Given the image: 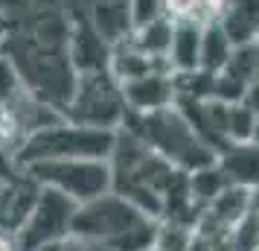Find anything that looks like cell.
Returning <instances> with one entry per match:
<instances>
[{"label": "cell", "mask_w": 259, "mask_h": 251, "mask_svg": "<svg viewBox=\"0 0 259 251\" xmlns=\"http://www.w3.org/2000/svg\"><path fill=\"white\" fill-rule=\"evenodd\" d=\"M201 35L204 29L192 24H172V41H169V67L175 76L201 70Z\"/></svg>", "instance_id": "5bb4252c"}, {"label": "cell", "mask_w": 259, "mask_h": 251, "mask_svg": "<svg viewBox=\"0 0 259 251\" xmlns=\"http://www.w3.org/2000/svg\"><path fill=\"white\" fill-rule=\"evenodd\" d=\"M73 3L76 6L70 12L82 15L111 47L119 44L134 29L131 26V0H73Z\"/></svg>", "instance_id": "8fae6325"}, {"label": "cell", "mask_w": 259, "mask_h": 251, "mask_svg": "<svg viewBox=\"0 0 259 251\" xmlns=\"http://www.w3.org/2000/svg\"><path fill=\"white\" fill-rule=\"evenodd\" d=\"M70 56L76 76L94 70H111V44L76 12H70Z\"/></svg>", "instance_id": "7c38bea8"}, {"label": "cell", "mask_w": 259, "mask_h": 251, "mask_svg": "<svg viewBox=\"0 0 259 251\" xmlns=\"http://www.w3.org/2000/svg\"><path fill=\"white\" fill-rule=\"evenodd\" d=\"M76 207H79V204L70 202L67 196L41 187L32 213H29V219L24 222V228H21L18 237H15L18 245H21V251H35V248H41V245H47V242L67 239L73 234Z\"/></svg>", "instance_id": "ba28073f"}, {"label": "cell", "mask_w": 259, "mask_h": 251, "mask_svg": "<svg viewBox=\"0 0 259 251\" xmlns=\"http://www.w3.org/2000/svg\"><path fill=\"white\" fill-rule=\"evenodd\" d=\"M219 164L227 172V178L239 184V187H247V190H259V146L256 144H233L227 146L222 155H219Z\"/></svg>", "instance_id": "9a60e30c"}, {"label": "cell", "mask_w": 259, "mask_h": 251, "mask_svg": "<svg viewBox=\"0 0 259 251\" xmlns=\"http://www.w3.org/2000/svg\"><path fill=\"white\" fill-rule=\"evenodd\" d=\"M128 114L122 85L111 70H94V73H79L73 94L64 105L61 117L73 120L79 126H94V129H111L117 132L122 120Z\"/></svg>", "instance_id": "8992f818"}, {"label": "cell", "mask_w": 259, "mask_h": 251, "mask_svg": "<svg viewBox=\"0 0 259 251\" xmlns=\"http://www.w3.org/2000/svg\"><path fill=\"white\" fill-rule=\"evenodd\" d=\"M149 251H160V248H157V245H152V248H149Z\"/></svg>", "instance_id": "7402d4cb"}, {"label": "cell", "mask_w": 259, "mask_h": 251, "mask_svg": "<svg viewBox=\"0 0 259 251\" xmlns=\"http://www.w3.org/2000/svg\"><path fill=\"white\" fill-rule=\"evenodd\" d=\"M0 56L12 64L26 91H32L53 111L64 114L76 85L70 56V12L50 0L9 15Z\"/></svg>", "instance_id": "6da1fadb"}, {"label": "cell", "mask_w": 259, "mask_h": 251, "mask_svg": "<svg viewBox=\"0 0 259 251\" xmlns=\"http://www.w3.org/2000/svg\"><path fill=\"white\" fill-rule=\"evenodd\" d=\"M250 144L259 146V117H256V126H253V134H250Z\"/></svg>", "instance_id": "44dd1931"}, {"label": "cell", "mask_w": 259, "mask_h": 251, "mask_svg": "<svg viewBox=\"0 0 259 251\" xmlns=\"http://www.w3.org/2000/svg\"><path fill=\"white\" fill-rule=\"evenodd\" d=\"M119 129L140 137L149 149H154L163 161H169L187 175L212 167L219 161V152L192 129V123L184 117V111L178 105L149 111V114H125Z\"/></svg>", "instance_id": "277c9868"}, {"label": "cell", "mask_w": 259, "mask_h": 251, "mask_svg": "<svg viewBox=\"0 0 259 251\" xmlns=\"http://www.w3.org/2000/svg\"><path fill=\"white\" fill-rule=\"evenodd\" d=\"M122 96H125L128 114H149V111L175 105L178 99L175 73L157 70V73H146L140 79L122 82Z\"/></svg>", "instance_id": "30bf717a"}, {"label": "cell", "mask_w": 259, "mask_h": 251, "mask_svg": "<svg viewBox=\"0 0 259 251\" xmlns=\"http://www.w3.org/2000/svg\"><path fill=\"white\" fill-rule=\"evenodd\" d=\"M38 193H41V184L26 169H18L12 178L0 187V234L18 237V231L24 228V222L29 219L32 207H35Z\"/></svg>", "instance_id": "9c48e42d"}, {"label": "cell", "mask_w": 259, "mask_h": 251, "mask_svg": "<svg viewBox=\"0 0 259 251\" xmlns=\"http://www.w3.org/2000/svg\"><path fill=\"white\" fill-rule=\"evenodd\" d=\"M111 193L137 204L157 222H181L195 228L201 207L189 193V175L143 144L125 129H117V140L108 155Z\"/></svg>", "instance_id": "7a4b0ae2"}, {"label": "cell", "mask_w": 259, "mask_h": 251, "mask_svg": "<svg viewBox=\"0 0 259 251\" xmlns=\"http://www.w3.org/2000/svg\"><path fill=\"white\" fill-rule=\"evenodd\" d=\"M114 140H117V132L111 129L79 126L67 117H59L26 134L15 149V161L18 167H32L44 161H79V158L108 161Z\"/></svg>", "instance_id": "5b68a950"}, {"label": "cell", "mask_w": 259, "mask_h": 251, "mask_svg": "<svg viewBox=\"0 0 259 251\" xmlns=\"http://www.w3.org/2000/svg\"><path fill=\"white\" fill-rule=\"evenodd\" d=\"M233 41L224 35V29L219 24L204 26V35H201V70L207 73H219L227 67V61L233 59Z\"/></svg>", "instance_id": "e0dca14e"}, {"label": "cell", "mask_w": 259, "mask_h": 251, "mask_svg": "<svg viewBox=\"0 0 259 251\" xmlns=\"http://www.w3.org/2000/svg\"><path fill=\"white\" fill-rule=\"evenodd\" d=\"M227 0H163V18L172 24H192V26H212L219 24Z\"/></svg>", "instance_id": "2e32d148"}, {"label": "cell", "mask_w": 259, "mask_h": 251, "mask_svg": "<svg viewBox=\"0 0 259 251\" xmlns=\"http://www.w3.org/2000/svg\"><path fill=\"white\" fill-rule=\"evenodd\" d=\"M157 219L117 193H105L76 207L73 239L96 251H149L157 239Z\"/></svg>", "instance_id": "3957f363"}, {"label": "cell", "mask_w": 259, "mask_h": 251, "mask_svg": "<svg viewBox=\"0 0 259 251\" xmlns=\"http://www.w3.org/2000/svg\"><path fill=\"white\" fill-rule=\"evenodd\" d=\"M224 35L233 41V47H247L259 41V0H227L219 18Z\"/></svg>", "instance_id": "4fadbf2b"}, {"label": "cell", "mask_w": 259, "mask_h": 251, "mask_svg": "<svg viewBox=\"0 0 259 251\" xmlns=\"http://www.w3.org/2000/svg\"><path fill=\"white\" fill-rule=\"evenodd\" d=\"M242 102H245V105L259 117V79L247 85V91H245V96H242Z\"/></svg>", "instance_id": "ffe728a7"}, {"label": "cell", "mask_w": 259, "mask_h": 251, "mask_svg": "<svg viewBox=\"0 0 259 251\" xmlns=\"http://www.w3.org/2000/svg\"><path fill=\"white\" fill-rule=\"evenodd\" d=\"M163 18V0H131V26Z\"/></svg>", "instance_id": "ac0fdd59"}, {"label": "cell", "mask_w": 259, "mask_h": 251, "mask_svg": "<svg viewBox=\"0 0 259 251\" xmlns=\"http://www.w3.org/2000/svg\"><path fill=\"white\" fill-rule=\"evenodd\" d=\"M21 169H26L41 187L61 193L76 204L94 202L99 196L111 193V167H108V161H94V158L44 161V164H32V167H21Z\"/></svg>", "instance_id": "52a82bcc"}, {"label": "cell", "mask_w": 259, "mask_h": 251, "mask_svg": "<svg viewBox=\"0 0 259 251\" xmlns=\"http://www.w3.org/2000/svg\"><path fill=\"white\" fill-rule=\"evenodd\" d=\"M35 251H91V248L84 242H79V239L67 237V239H59V242H47V245H41Z\"/></svg>", "instance_id": "d6986e66"}]
</instances>
